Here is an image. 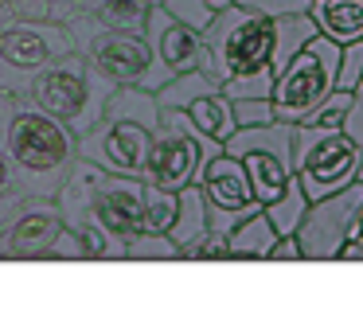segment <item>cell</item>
Listing matches in <instances>:
<instances>
[{
  "instance_id": "1",
  "label": "cell",
  "mask_w": 363,
  "mask_h": 312,
  "mask_svg": "<svg viewBox=\"0 0 363 312\" xmlns=\"http://www.w3.org/2000/svg\"><path fill=\"white\" fill-rule=\"evenodd\" d=\"M0 152L16 168L20 195L55 199L79 160V133L48 113L32 94L0 90Z\"/></svg>"
},
{
  "instance_id": "13",
  "label": "cell",
  "mask_w": 363,
  "mask_h": 312,
  "mask_svg": "<svg viewBox=\"0 0 363 312\" xmlns=\"http://www.w3.org/2000/svg\"><path fill=\"white\" fill-rule=\"evenodd\" d=\"M363 203V179L340 187V191L313 199L305 223H301V246H305V262H340V250L352 238V218Z\"/></svg>"
},
{
  "instance_id": "27",
  "label": "cell",
  "mask_w": 363,
  "mask_h": 312,
  "mask_svg": "<svg viewBox=\"0 0 363 312\" xmlns=\"http://www.w3.org/2000/svg\"><path fill=\"white\" fill-rule=\"evenodd\" d=\"M230 4H238V0H164L168 12H176L180 20H188L191 28H199V31H203L207 23H211L223 8H230Z\"/></svg>"
},
{
  "instance_id": "8",
  "label": "cell",
  "mask_w": 363,
  "mask_h": 312,
  "mask_svg": "<svg viewBox=\"0 0 363 312\" xmlns=\"http://www.w3.org/2000/svg\"><path fill=\"white\" fill-rule=\"evenodd\" d=\"M219 152H227V145L207 137L188 117V109H164L160 129L152 137L145 179L160 187H172V191H184L188 184H199V168Z\"/></svg>"
},
{
  "instance_id": "17",
  "label": "cell",
  "mask_w": 363,
  "mask_h": 312,
  "mask_svg": "<svg viewBox=\"0 0 363 312\" xmlns=\"http://www.w3.org/2000/svg\"><path fill=\"white\" fill-rule=\"evenodd\" d=\"M313 20L336 43H359L363 39V0H313Z\"/></svg>"
},
{
  "instance_id": "37",
  "label": "cell",
  "mask_w": 363,
  "mask_h": 312,
  "mask_svg": "<svg viewBox=\"0 0 363 312\" xmlns=\"http://www.w3.org/2000/svg\"><path fill=\"white\" fill-rule=\"evenodd\" d=\"M145 4H152V8H157V4H164V0H145Z\"/></svg>"
},
{
  "instance_id": "30",
  "label": "cell",
  "mask_w": 363,
  "mask_h": 312,
  "mask_svg": "<svg viewBox=\"0 0 363 312\" xmlns=\"http://www.w3.org/2000/svg\"><path fill=\"white\" fill-rule=\"evenodd\" d=\"M269 262H305V246H301V234H277L274 250H269Z\"/></svg>"
},
{
  "instance_id": "32",
  "label": "cell",
  "mask_w": 363,
  "mask_h": 312,
  "mask_svg": "<svg viewBox=\"0 0 363 312\" xmlns=\"http://www.w3.org/2000/svg\"><path fill=\"white\" fill-rule=\"evenodd\" d=\"M12 195H20V191H16V168H12L9 156L0 152V203L12 199Z\"/></svg>"
},
{
  "instance_id": "7",
  "label": "cell",
  "mask_w": 363,
  "mask_h": 312,
  "mask_svg": "<svg viewBox=\"0 0 363 312\" xmlns=\"http://www.w3.org/2000/svg\"><path fill=\"white\" fill-rule=\"evenodd\" d=\"M340 59H344V43L328 39L324 31H316L308 39V47L277 74L274 82V106L281 121H305L324 98L340 86Z\"/></svg>"
},
{
  "instance_id": "5",
  "label": "cell",
  "mask_w": 363,
  "mask_h": 312,
  "mask_svg": "<svg viewBox=\"0 0 363 312\" xmlns=\"http://www.w3.org/2000/svg\"><path fill=\"white\" fill-rule=\"evenodd\" d=\"M113 90H118V82H110V78L90 62V55L71 51V55H63V59H55L51 67H43L28 94H32L48 113H55L59 121H67L74 133H86L90 125L102 121L106 101H110Z\"/></svg>"
},
{
  "instance_id": "28",
  "label": "cell",
  "mask_w": 363,
  "mask_h": 312,
  "mask_svg": "<svg viewBox=\"0 0 363 312\" xmlns=\"http://www.w3.org/2000/svg\"><path fill=\"white\" fill-rule=\"evenodd\" d=\"M235 117H238V129L242 125H269L277 121V106L274 98H235Z\"/></svg>"
},
{
  "instance_id": "20",
  "label": "cell",
  "mask_w": 363,
  "mask_h": 312,
  "mask_svg": "<svg viewBox=\"0 0 363 312\" xmlns=\"http://www.w3.org/2000/svg\"><path fill=\"white\" fill-rule=\"evenodd\" d=\"M211 90H223V82L211 70L199 67V70H188V74H176L164 90H157V101H160V109H188L196 98H203Z\"/></svg>"
},
{
  "instance_id": "2",
  "label": "cell",
  "mask_w": 363,
  "mask_h": 312,
  "mask_svg": "<svg viewBox=\"0 0 363 312\" xmlns=\"http://www.w3.org/2000/svg\"><path fill=\"white\" fill-rule=\"evenodd\" d=\"M207 70L230 98H269L277 82V20L230 4L203 28Z\"/></svg>"
},
{
  "instance_id": "22",
  "label": "cell",
  "mask_w": 363,
  "mask_h": 312,
  "mask_svg": "<svg viewBox=\"0 0 363 312\" xmlns=\"http://www.w3.org/2000/svg\"><path fill=\"white\" fill-rule=\"evenodd\" d=\"M207 226H211V211H207V191L199 184H188L180 191V218H176L172 226V238L180 242V246H188L196 234H203Z\"/></svg>"
},
{
  "instance_id": "24",
  "label": "cell",
  "mask_w": 363,
  "mask_h": 312,
  "mask_svg": "<svg viewBox=\"0 0 363 312\" xmlns=\"http://www.w3.org/2000/svg\"><path fill=\"white\" fill-rule=\"evenodd\" d=\"M176 218H180V191L160 187V184L145 187V230L172 234Z\"/></svg>"
},
{
  "instance_id": "25",
  "label": "cell",
  "mask_w": 363,
  "mask_h": 312,
  "mask_svg": "<svg viewBox=\"0 0 363 312\" xmlns=\"http://www.w3.org/2000/svg\"><path fill=\"white\" fill-rule=\"evenodd\" d=\"M352 101H355V90L336 86V90H332L328 98H324L320 106L297 125H313V129H344V117H347V109H352Z\"/></svg>"
},
{
  "instance_id": "23",
  "label": "cell",
  "mask_w": 363,
  "mask_h": 312,
  "mask_svg": "<svg viewBox=\"0 0 363 312\" xmlns=\"http://www.w3.org/2000/svg\"><path fill=\"white\" fill-rule=\"evenodd\" d=\"M125 262H184V246L172 234L141 230L125 242Z\"/></svg>"
},
{
  "instance_id": "36",
  "label": "cell",
  "mask_w": 363,
  "mask_h": 312,
  "mask_svg": "<svg viewBox=\"0 0 363 312\" xmlns=\"http://www.w3.org/2000/svg\"><path fill=\"white\" fill-rule=\"evenodd\" d=\"M12 199H16V195H12ZM12 199H4V203H0V223H4V215H9V207H12Z\"/></svg>"
},
{
  "instance_id": "26",
  "label": "cell",
  "mask_w": 363,
  "mask_h": 312,
  "mask_svg": "<svg viewBox=\"0 0 363 312\" xmlns=\"http://www.w3.org/2000/svg\"><path fill=\"white\" fill-rule=\"evenodd\" d=\"M184 262H230V234L207 226L184 246Z\"/></svg>"
},
{
  "instance_id": "21",
  "label": "cell",
  "mask_w": 363,
  "mask_h": 312,
  "mask_svg": "<svg viewBox=\"0 0 363 312\" xmlns=\"http://www.w3.org/2000/svg\"><path fill=\"white\" fill-rule=\"evenodd\" d=\"M308 207H313V195L305 191V184H301V176H297L274 203H266V215L274 218L277 234H297L301 223H305V215H308Z\"/></svg>"
},
{
  "instance_id": "19",
  "label": "cell",
  "mask_w": 363,
  "mask_h": 312,
  "mask_svg": "<svg viewBox=\"0 0 363 312\" xmlns=\"http://www.w3.org/2000/svg\"><path fill=\"white\" fill-rule=\"evenodd\" d=\"M188 117H191V121H196L211 140H219V145H227V140L238 133L235 98H230L227 90H211V94H203V98H196V101L188 106Z\"/></svg>"
},
{
  "instance_id": "12",
  "label": "cell",
  "mask_w": 363,
  "mask_h": 312,
  "mask_svg": "<svg viewBox=\"0 0 363 312\" xmlns=\"http://www.w3.org/2000/svg\"><path fill=\"white\" fill-rule=\"evenodd\" d=\"M149 43H152V78H149V90H164L176 74H188V70H207L211 55H207V39L199 28H191L188 20H180L176 12H168L164 4L152 8L149 16Z\"/></svg>"
},
{
  "instance_id": "29",
  "label": "cell",
  "mask_w": 363,
  "mask_h": 312,
  "mask_svg": "<svg viewBox=\"0 0 363 312\" xmlns=\"http://www.w3.org/2000/svg\"><path fill=\"white\" fill-rule=\"evenodd\" d=\"M238 4L250 8V12L269 16V20H281V16H293V12H308L313 0H238Z\"/></svg>"
},
{
  "instance_id": "35",
  "label": "cell",
  "mask_w": 363,
  "mask_h": 312,
  "mask_svg": "<svg viewBox=\"0 0 363 312\" xmlns=\"http://www.w3.org/2000/svg\"><path fill=\"white\" fill-rule=\"evenodd\" d=\"M12 16V0H0V20H9Z\"/></svg>"
},
{
  "instance_id": "34",
  "label": "cell",
  "mask_w": 363,
  "mask_h": 312,
  "mask_svg": "<svg viewBox=\"0 0 363 312\" xmlns=\"http://www.w3.org/2000/svg\"><path fill=\"white\" fill-rule=\"evenodd\" d=\"M347 242H363V203H359V211H355V218H352V238Z\"/></svg>"
},
{
  "instance_id": "33",
  "label": "cell",
  "mask_w": 363,
  "mask_h": 312,
  "mask_svg": "<svg viewBox=\"0 0 363 312\" xmlns=\"http://www.w3.org/2000/svg\"><path fill=\"white\" fill-rule=\"evenodd\" d=\"M340 262H363V242H347L340 250Z\"/></svg>"
},
{
  "instance_id": "18",
  "label": "cell",
  "mask_w": 363,
  "mask_h": 312,
  "mask_svg": "<svg viewBox=\"0 0 363 312\" xmlns=\"http://www.w3.org/2000/svg\"><path fill=\"white\" fill-rule=\"evenodd\" d=\"M274 242H277V226L262 207L230 230V262H269Z\"/></svg>"
},
{
  "instance_id": "31",
  "label": "cell",
  "mask_w": 363,
  "mask_h": 312,
  "mask_svg": "<svg viewBox=\"0 0 363 312\" xmlns=\"http://www.w3.org/2000/svg\"><path fill=\"white\" fill-rule=\"evenodd\" d=\"M344 133L363 145V94L359 90H355V101H352V109H347V117H344Z\"/></svg>"
},
{
  "instance_id": "10",
  "label": "cell",
  "mask_w": 363,
  "mask_h": 312,
  "mask_svg": "<svg viewBox=\"0 0 363 312\" xmlns=\"http://www.w3.org/2000/svg\"><path fill=\"white\" fill-rule=\"evenodd\" d=\"M293 164L313 199L340 191V187L355 184L363 168V145L352 140L344 129H313V125H297V140H293Z\"/></svg>"
},
{
  "instance_id": "11",
  "label": "cell",
  "mask_w": 363,
  "mask_h": 312,
  "mask_svg": "<svg viewBox=\"0 0 363 312\" xmlns=\"http://www.w3.org/2000/svg\"><path fill=\"white\" fill-rule=\"evenodd\" d=\"M67 230V215L51 195H16L0 223V262H48Z\"/></svg>"
},
{
  "instance_id": "9",
  "label": "cell",
  "mask_w": 363,
  "mask_h": 312,
  "mask_svg": "<svg viewBox=\"0 0 363 312\" xmlns=\"http://www.w3.org/2000/svg\"><path fill=\"white\" fill-rule=\"evenodd\" d=\"M293 140H297V125L293 121H269V125H242L235 137L227 140V152L238 156L250 172V184L258 203H274L285 187L297 179V164H293Z\"/></svg>"
},
{
  "instance_id": "15",
  "label": "cell",
  "mask_w": 363,
  "mask_h": 312,
  "mask_svg": "<svg viewBox=\"0 0 363 312\" xmlns=\"http://www.w3.org/2000/svg\"><path fill=\"white\" fill-rule=\"evenodd\" d=\"M79 51L90 55L98 70L118 86H145L149 90L152 78V43L149 35H129V31H110L98 28L79 35Z\"/></svg>"
},
{
  "instance_id": "14",
  "label": "cell",
  "mask_w": 363,
  "mask_h": 312,
  "mask_svg": "<svg viewBox=\"0 0 363 312\" xmlns=\"http://www.w3.org/2000/svg\"><path fill=\"white\" fill-rule=\"evenodd\" d=\"M199 187L207 191V211H211V226L215 230H235L246 215L262 211L258 195H254L250 172L238 156L219 152L199 168Z\"/></svg>"
},
{
  "instance_id": "39",
  "label": "cell",
  "mask_w": 363,
  "mask_h": 312,
  "mask_svg": "<svg viewBox=\"0 0 363 312\" xmlns=\"http://www.w3.org/2000/svg\"><path fill=\"white\" fill-rule=\"evenodd\" d=\"M51 4H59V0H51Z\"/></svg>"
},
{
  "instance_id": "16",
  "label": "cell",
  "mask_w": 363,
  "mask_h": 312,
  "mask_svg": "<svg viewBox=\"0 0 363 312\" xmlns=\"http://www.w3.org/2000/svg\"><path fill=\"white\" fill-rule=\"evenodd\" d=\"M48 262H125V238L90 218H79V223H67Z\"/></svg>"
},
{
  "instance_id": "6",
  "label": "cell",
  "mask_w": 363,
  "mask_h": 312,
  "mask_svg": "<svg viewBox=\"0 0 363 312\" xmlns=\"http://www.w3.org/2000/svg\"><path fill=\"white\" fill-rule=\"evenodd\" d=\"M79 51V39L63 20H28V16H9L0 20V90L28 94L43 67L55 59Z\"/></svg>"
},
{
  "instance_id": "38",
  "label": "cell",
  "mask_w": 363,
  "mask_h": 312,
  "mask_svg": "<svg viewBox=\"0 0 363 312\" xmlns=\"http://www.w3.org/2000/svg\"><path fill=\"white\" fill-rule=\"evenodd\" d=\"M359 179H363V168H359Z\"/></svg>"
},
{
  "instance_id": "4",
  "label": "cell",
  "mask_w": 363,
  "mask_h": 312,
  "mask_svg": "<svg viewBox=\"0 0 363 312\" xmlns=\"http://www.w3.org/2000/svg\"><path fill=\"white\" fill-rule=\"evenodd\" d=\"M145 187H149V179L110 172L102 164L86 160V156H79L55 199L63 207L67 223L90 218V223L106 226L110 234L129 242L133 234L145 230Z\"/></svg>"
},
{
  "instance_id": "3",
  "label": "cell",
  "mask_w": 363,
  "mask_h": 312,
  "mask_svg": "<svg viewBox=\"0 0 363 312\" xmlns=\"http://www.w3.org/2000/svg\"><path fill=\"white\" fill-rule=\"evenodd\" d=\"M160 117H164V109H160L152 90L118 86L106 101L102 121L90 125L86 133H79V156H86V160L102 164L110 172H125V176L145 179Z\"/></svg>"
}]
</instances>
